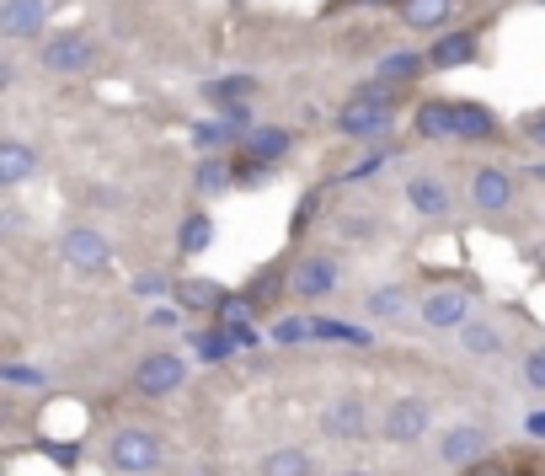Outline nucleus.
<instances>
[{"instance_id":"obj_28","label":"nucleus","mask_w":545,"mask_h":476,"mask_svg":"<svg viewBox=\"0 0 545 476\" xmlns=\"http://www.w3.org/2000/svg\"><path fill=\"white\" fill-rule=\"evenodd\" d=\"M209 241H214V220L209 214H188V225H182V252L198 257V252H209Z\"/></svg>"},{"instance_id":"obj_45","label":"nucleus","mask_w":545,"mask_h":476,"mask_svg":"<svg viewBox=\"0 0 545 476\" xmlns=\"http://www.w3.org/2000/svg\"><path fill=\"white\" fill-rule=\"evenodd\" d=\"M519 476H535V471H519Z\"/></svg>"},{"instance_id":"obj_25","label":"nucleus","mask_w":545,"mask_h":476,"mask_svg":"<svg viewBox=\"0 0 545 476\" xmlns=\"http://www.w3.org/2000/svg\"><path fill=\"white\" fill-rule=\"evenodd\" d=\"M460 343H465V353H476V359H497V353H503V337H497L487 321H471V327H460Z\"/></svg>"},{"instance_id":"obj_16","label":"nucleus","mask_w":545,"mask_h":476,"mask_svg":"<svg viewBox=\"0 0 545 476\" xmlns=\"http://www.w3.org/2000/svg\"><path fill=\"white\" fill-rule=\"evenodd\" d=\"M471 59H476V33H444L439 43H433L428 65H439V70H460V65H471Z\"/></svg>"},{"instance_id":"obj_30","label":"nucleus","mask_w":545,"mask_h":476,"mask_svg":"<svg viewBox=\"0 0 545 476\" xmlns=\"http://www.w3.org/2000/svg\"><path fill=\"white\" fill-rule=\"evenodd\" d=\"M278 295H284V273H278V268H262L257 279L246 284V300H252V305H268Z\"/></svg>"},{"instance_id":"obj_20","label":"nucleus","mask_w":545,"mask_h":476,"mask_svg":"<svg viewBox=\"0 0 545 476\" xmlns=\"http://www.w3.org/2000/svg\"><path fill=\"white\" fill-rule=\"evenodd\" d=\"M289 150V129H252L246 134V161L252 166H273Z\"/></svg>"},{"instance_id":"obj_15","label":"nucleus","mask_w":545,"mask_h":476,"mask_svg":"<svg viewBox=\"0 0 545 476\" xmlns=\"http://www.w3.org/2000/svg\"><path fill=\"white\" fill-rule=\"evenodd\" d=\"M497 134V118L487 113L481 102H455V140H492Z\"/></svg>"},{"instance_id":"obj_5","label":"nucleus","mask_w":545,"mask_h":476,"mask_svg":"<svg viewBox=\"0 0 545 476\" xmlns=\"http://www.w3.org/2000/svg\"><path fill=\"white\" fill-rule=\"evenodd\" d=\"M91 38L86 33H59V38H43V49H38V65L43 70H59V75H70V70H86L91 65Z\"/></svg>"},{"instance_id":"obj_9","label":"nucleus","mask_w":545,"mask_h":476,"mask_svg":"<svg viewBox=\"0 0 545 476\" xmlns=\"http://www.w3.org/2000/svg\"><path fill=\"white\" fill-rule=\"evenodd\" d=\"M43 17H49V0H6V6H0V33L6 38H38Z\"/></svg>"},{"instance_id":"obj_22","label":"nucleus","mask_w":545,"mask_h":476,"mask_svg":"<svg viewBox=\"0 0 545 476\" xmlns=\"http://www.w3.org/2000/svg\"><path fill=\"white\" fill-rule=\"evenodd\" d=\"M455 11V0H407V11H401V22L417 27V33H428V27H444V17Z\"/></svg>"},{"instance_id":"obj_41","label":"nucleus","mask_w":545,"mask_h":476,"mask_svg":"<svg viewBox=\"0 0 545 476\" xmlns=\"http://www.w3.org/2000/svg\"><path fill=\"white\" fill-rule=\"evenodd\" d=\"M524 134H529V145H545V113H535V118H529V124H524Z\"/></svg>"},{"instance_id":"obj_43","label":"nucleus","mask_w":545,"mask_h":476,"mask_svg":"<svg viewBox=\"0 0 545 476\" xmlns=\"http://www.w3.org/2000/svg\"><path fill=\"white\" fill-rule=\"evenodd\" d=\"M529 434H535V439H545V412H535V418H529Z\"/></svg>"},{"instance_id":"obj_17","label":"nucleus","mask_w":545,"mask_h":476,"mask_svg":"<svg viewBox=\"0 0 545 476\" xmlns=\"http://www.w3.org/2000/svg\"><path fill=\"white\" fill-rule=\"evenodd\" d=\"M204 97L214 102V107H241L246 97H257V75H220V81H209L204 86Z\"/></svg>"},{"instance_id":"obj_2","label":"nucleus","mask_w":545,"mask_h":476,"mask_svg":"<svg viewBox=\"0 0 545 476\" xmlns=\"http://www.w3.org/2000/svg\"><path fill=\"white\" fill-rule=\"evenodd\" d=\"M107 466L118 476H145L161 466V439L150 434V428H118L113 439H107Z\"/></svg>"},{"instance_id":"obj_35","label":"nucleus","mask_w":545,"mask_h":476,"mask_svg":"<svg viewBox=\"0 0 545 476\" xmlns=\"http://www.w3.org/2000/svg\"><path fill=\"white\" fill-rule=\"evenodd\" d=\"M524 380H529L535 391H545V348H535V353L524 359Z\"/></svg>"},{"instance_id":"obj_34","label":"nucleus","mask_w":545,"mask_h":476,"mask_svg":"<svg viewBox=\"0 0 545 476\" xmlns=\"http://www.w3.org/2000/svg\"><path fill=\"white\" fill-rule=\"evenodd\" d=\"M316 204H321V188H310V193L300 198V209H294V236H305V225L316 220Z\"/></svg>"},{"instance_id":"obj_12","label":"nucleus","mask_w":545,"mask_h":476,"mask_svg":"<svg viewBox=\"0 0 545 476\" xmlns=\"http://www.w3.org/2000/svg\"><path fill=\"white\" fill-rule=\"evenodd\" d=\"M481 450H487V428H465V423L449 428L444 444H439V455L449 460V466H465V471L481 460Z\"/></svg>"},{"instance_id":"obj_1","label":"nucleus","mask_w":545,"mask_h":476,"mask_svg":"<svg viewBox=\"0 0 545 476\" xmlns=\"http://www.w3.org/2000/svg\"><path fill=\"white\" fill-rule=\"evenodd\" d=\"M391 118H396V97H391V86H385V81H375V86H364V91H358V97L337 113V129L353 134V140H364V134L391 129Z\"/></svg>"},{"instance_id":"obj_33","label":"nucleus","mask_w":545,"mask_h":476,"mask_svg":"<svg viewBox=\"0 0 545 476\" xmlns=\"http://www.w3.org/2000/svg\"><path fill=\"white\" fill-rule=\"evenodd\" d=\"M310 332H316V321H278V327H273V337H278V343H305V337Z\"/></svg>"},{"instance_id":"obj_6","label":"nucleus","mask_w":545,"mask_h":476,"mask_svg":"<svg viewBox=\"0 0 545 476\" xmlns=\"http://www.w3.org/2000/svg\"><path fill=\"white\" fill-rule=\"evenodd\" d=\"M423 321L439 332L471 327V295L465 289H433V295H423Z\"/></svg>"},{"instance_id":"obj_44","label":"nucleus","mask_w":545,"mask_h":476,"mask_svg":"<svg viewBox=\"0 0 545 476\" xmlns=\"http://www.w3.org/2000/svg\"><path fill=\"white\" fill-rule=\"evenodd\" d=\"M337 476H375V471H337Z\"/></svg>"},{"instance_id":"obj_29","label":"nucleus","mask_w":545,"mask_h":476,"mask_svg":"<svg viewBox=\"0 0 545 476\" xmlns=\"http://www.w3.org/2000/svg\"><path fill=\"white\" fill-rule=\"evenodd\" d=\"M364 311H369V316H380V321L401 316V311H407V289H375V295L364 300Z\"/></svg>"},{"instance_id":"obj_14","label":"nucleus","mask_w":545,"mask_h":476,"mask_svg":"<svg viewBox=\"0 0 545 476\" xmlns=\"http://www.w3.org/2000/svg\"><path fill=\"white\" fill-rule=\"evenodd\" d=\"M33 172H38L33 145H22V140H0V188H17V182H27Z\"/></svg>"},{"instance_id":"obj_10","label":"nucleus","mask_w":545,"mask_h":476,"mask_svg":"<svg viewBox=\"0 0 545 476\" xmlns=\"http://www.w3.org/2000/svg\"><path fill=\"white\" fill-rule=\"evenodd\" d=\"M289 289H294L300 300H321V295H332V289H337V263H332V257H310V263L294 268Z\"/></svg>"},{"instance_id":"obj_37","label":"nucleus","mask_w":545,"mask_h":476,"mask_svg":"<svg viewBox=\"0 0 545 476\" xmlns=\"http://www.w3.org/2000/svg\"><path fill=\"white\" fill-rule=\"evenodd\" d=\"M145 321H150V327H161V332H166V327H177V321H182V305H155V311H150Z\"/></svg>"},{"instance_id":"obj_32","label":"nucleus","mask_w":545,"mask_h":476,"mask_svg":"<svg viewBox=\"0 0 545 476\" xmlns=\"http://www.w3.org/2000/svg\"><path fill=\"white\" fill-rule=\"evenodd\" d=\"M0 380H6V386H43V370H33V364H0Z\"/></svg>"},{"instance_id":"obj_38","label":"nucleus","mask_w":545,"mask_h":476,"mask_svg":"<svg viewBox=\"0 0 545 476\" xmlns=\"http://www.w3.org/2000/svg\"><path fill=\"white\" fill-rule=\"evenodd\" d=\"M230 337H236V348H262V332L252 327V321H241V327H225Z\"/></svg>"},{"instance_id":"obj_46","label":"nucleus","mask_w":545,"mask_h":476,"mask_svg":"<svg viewBox=\"0 0 545 476\" xmlns=\"http://www.w3.org/2000/svg\"><path fill=\"white\" fill-rule=\"evenodd\" d=\"M540 6H545V0H540Z\"/></svg>"},{"instance_id":"obj_42","label":"nucleus","mask_w":545,"mask_h":476,"mask_svg":"<svg viewBox=\"0 0 545 476\" xmlns=\"http://www.w3.org/2000/svg\"><path fill=\"white\" fill-rule=\"evenodd\" d=\"M465 476H503V466H492V460H476V466L465 471Z\"/></svg>"},{"instance_id":"obj_23","label":"nucleus","mask_w":545,"mask_h":476,"mask_svg":"<svg viewBox=\"0 0 545 476\" xmlns=\"http://www.w3.org/2000/svg\"><path fill=\"white\" fill-rule=\"evenodd\" d=\"M230 182H236V166H230L225 156H204V161H198V172H193L198 193H225Z\"/></svg>"},{"instance_id":"obj_36","label":"nucleus","mask_w":545,"mask_h":476,"mask_svg":"<svg viewBox=\"0 0 545 476\" xmlns=\"http://www.w3.org/2000/svg\"><path fill=\"white\" fill-rule=\"evenodd\" d=\"M134 289H139V295H161V289H177V284H171L166 273H139Z\"/></svg>"},{"instance_id":"obj_18","label":"nucleus","mask_w":545,"mask_h":476,"mask_svg":"<svg viewBox=\"0 0 545 476\" xmlns=\"http://www.w3.org/2000/svg\"><path fill=\"white\" fill-rule=\"evenodd\" d=\"M262 476H316V460H310L300 444H284V450L262 455Z\"/></svg>"},{"instance_id":"obj_31","label":"nucleus","mask_w":545,"mask_h":476,"mask_svg":"<svg viewBox=\"0 0 545 476\" xmlns=\"http://www.w3.org/2000/svg\"><path fill=\"white\" fill-rule=\"evenodd\" d=\"M316 337H332V343L369 348V332H364V327H348V321H316Z\"/></svg>"},{"instance_id":"obj_13","label":"nucleus","mask_w":545,"mask_h":476,"mask_svg":"<svg viewBox=\"0 0 545 476\" xmlns=\"http://www.w3.org/2000/svg\"><path fill=\"white\" fill-rule=\"evenodd\" d=\"M230 295L214 279H177V289H171V305H182V311H220Z\"/></svg>"},{"instance_id":"obj_11","label":"nucleus","mask_w":545,"mask_h":476,"mask_svg":"<svg viewBox=\"0 0 545 476\" xmlns=\"http://www.w3.org/2000/svg\"><path fill=\"white\" fill-rule=\"evenodd\" d=\"M471 204L487 209V214L508 209V204H513V177L497 172V166H481V172L471 177Z\"/></svg>"},{"instance_id":"obj_21","label":"nucleus","mask_w":545,"mask_h":476,"mask_svg":"<svg viewBox=\"0 0 545 476\" xmlns=\"http://www.w3.org/2000/svg\"><path fill=\"white\" fill-rule=\"evenodd\" d=\"M407 198H412L417 214H444V209H449V193H444L439 177H412V182H407Z\"/></svg>"},{"instance_id":"obj_40","label":"nucleus","mask_w":545,"mask_h":476,"mask_svg":"<svg viewBox=\"0 0 545 476\" xmlns=\"http://www.w3.org/2000/svg\"><path fill=\"white\" fill-rule=\"evenodd\" d=\"M43 450H49V455L59 460V466H75V450H70V444H59V439H49V444H43Z\"/></svg>"},{"instance_id":"obj_19","label":"nucleus","mask_w":545,"mask_h":476,"mask_svg":"<svg viewBox=\"0 0 545 476\" xmlns=\"http://www.w3.org/2000/svg\"><path fill=\"white\" fill-rule=\"evenodd\" d=\"M417 134H423V140H455V102H423L417 107Z\"/></svg>"},{"instance_id":"obj_24","label":"nucleus","mask_w":545,"mask_h":476,"mask_svg":"<svg viewBox=\"0 0 545 476\" xmlns=\"http://www.w3.org/2000/svg\"><path fill=\"white\" fill-rule=\"evenodd\" d=\"M236 134H246L236 118H204V124H193V145L198 150H220V145H230Z\"/></svg>"},{"instance_id":"obj_8","label":"nucleus","mask_w":545,"mask_h":476,"mask_svg":"<svg viewBox=\"0 0 545 476\" xmlns=\"http://www.w3.org/2000/svg\"><path fill=\"white\" fill-rule=\"evenodd\" d=\"M65 263H70L75 273H102V268H107V241H102V230H91V225L65 230Z\"/></svg>"},{"instance_id":"obj_27","label":"nucleus","mask_w":545,"mask_h":476,"mask_svg":"<svg viewBox=\"0 0 545 476\" xmlns=\"http://www.w3.org/2000/svg\"><path fill=\"white\" fill-rule=\"evenodd\" d=\"M417 70H423V54H412V49H401V54H391V59H380V81H385V86L412 81Z\"/></svg>"},{"instance_id":"obj_4","label":"nucleus","mask_w":545,"mask_h":476,"mask_svg":"<svg viewBox=\"0 0 545 476\" xmlns=\"http://www.w3.org/2000/svg\"><path fill=\"white\" fill-rule=\"evenodd\" d=\"M428 423H433L428 396H396V402L385 407V418H380V439L385 444H417L428 434Z\"/></svg>"},{"instance_id":"obj_3","label":"nucleus","mask_w":545,"mask_h":476,"mask_svg":"<svg viewBox=\"0 0 545 476\" xmlns=\"http://www.w3.org/2000/svg\"><path fill=\"white\" fill-rule=\"evenodd\" d=\"M182 380H188V359H182L177 348H155V353H145V359H139V370H134L129 386H134L139 396H171Z\"/></svg>"},{"instance_id":"obj_7","label":"nucleus","mask_w":545,"mask_h":476,"mask_svg":"<svg viewBox=\"0 0 545 476\" xmlns=\"http://www.w3.org/2000/svg\"><path fill=\"white\" fill-rule=\"evenodd\" d=\"M364 428H369V412L358 396H332L321 412V434L326 439H364Z\"/></svg>"},{"instance_id":"obj_26","label":"nucleus","mask_w":545,"mask_h":476,"mask_svg":"<svg viewBox=\"0 0 545 476\" xmlns=\"http://www.w3.org/2000/svg\"><path fill=\"white\" fill-rule=\"evenodd\" d=\"M193 348H198V353H204V359H209V364H225V359H230V353H236V337H230L225 327H204V332H198V337H193Z\"/></svg>"},{"instance_id":"obj_39","label":"nucleus","mask_w":545,"mask_h":476,"mask_svg":"<svg viewBox=\"0 0 545 476\" xmlns=\"http://www.w3.org/2000/svg\"><path fill=\"white\" fill-rule=\"evenodd\" d=\"M337 230H342L348 241H364V236H369V220H364V214H353V220H342Z\"/></svg>"}]
</instances>
